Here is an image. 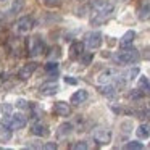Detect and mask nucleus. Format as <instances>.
Wrapping results in <instances>:
<instances>
[{"label":"nucleus","instance_id":"obj_12","mask_svg":"<svg viewBox=\"0 0 150 150\" xmlns=\"http://www.w3.org/2000/svg\"><path fill=\"white\" fill-rule=\"evenodd\" d=\"M87 98H89L87 91L81 89V91H76L74 94L71 95V103H74V105H81V103H84V102L87 100Z\"/></svg>","mask_w":150,"mask_h":150},{"label":"nucleus","instance_id":"obj_10","mask_svg":"<svg viewBox=\"0 0 150 150\" xmlns=\"http://www.w3.org/2000/svg\"><path fill=\"white\" fill-rule=\"evenodd\" d=\"M37 65L36 63H28V65H24L23 68L18 71V78L21 79V81H26V79H29L31 76L34 74V71H36Z\"/></svg>","mask_w":150,"mask_h":150},{"label":"nucleus","instance_id":"obj_15","mask_svg":"<svg viewBox=\"0 0 150 150\" xmlns=\"http://www.w3.org/2000/svg\"><path fill=\"white\" fill-rule=\"evenodd\" d=\"M136 134H137L139 139H147V137H150V123L140 124V126L136 129Z\"/></svg>","mask_w":150,"mask_h":150},{"label":"nucleus","instance_id":"obj_1","mask_svg":"<svg viewBox=\"0 0 150 150\" xmlns=\"http://www.w3.org/2000/svg\"><path fill=\"white\" fill-rule=\"evenodd\" d=\"M115 5L108 0H92V23H103L113 13Z\"/></svg>","mask_w":150,"mask_h":150},{"label":"nucleus","instance_id":"obj_25","mask_svg":"<svg viewBox=\"0 0 150 150\" xmlns=\"http://www.w3.org/2000/svg\"><path fill=\"white\" fill-rule=\"evenodd\" d=\"M87 144L84 142V140H81V142H78V144H74V145H73V149H76V150H86L87 149Z\"/></svg>","mask_w":150,"mask_h":150},{"label":"nucleus","instance_id":"obj_5","mask_svg":"<svg viewBox=\"0 0 150 150\" xmlns=\"http://www.w3.org/2000/svg\"><path fill=\"white\" fill-rule=\"evenodd\" d=\"M116 76H118L116 69L107 68V69H103V71H100L97 74V82H98V84H110L113 79H116Z\"/></svg>","mask_w":150,"mask_h":150},{"label":"nucleus","instance_id":"obj_19","mask_svg":"<svg viewBox=\"0 0 150 150\" xmlns=\"http://www.w3.org/2000/svg\"><path fill=\"white\" fill-rule=\"evenodd\" d=\"M71 131H73V124L65 123L58 127V136H68V134H71Z\"/></svg>","mask_w":150,"mask_h":150},{"label":"nucleus","instance_id":"obj_6","mask_svg":"<svg viewBox=\"0 0 150 150\" xmlns=\"http://www.w3.org/2000/svg\"><path fill=\"white\" fill-rule=\"evenodd\" d=\"M92 137H94V140L98 144V145H107V144H110V140H111V132L107 131V129H97V131H94Z\"/></svg>","mask_w":150,"mask_h":150},{"label":"nucleus","instance_id":"obj_3","mask_svg":"<svg viewBox=\"0 0 150 150\" xmlns=\"http://www.w3.org/2000/svg\"><path fill=\"white\" fill-rule=\"evenodd\" d=\"M45 50V45H44V40L40 37L34 36L29 39V55L31 57H39L44 53Z\"/></svg>","mask_w":150,"mask_h":150},{"label":"nucleus","instance_id":"obj_4","mask_svg":"<svg viewBox=\"0 0 150 150\" xmlns=\"http://www.w3.org/2000/svg\"><path fill=\"white\" fill-rule=\"evenodd\" d=\"M34 28V20L31 16H23L16 21V33L18 34H26Z\"/></svg>","mask_w":150,"mask_h":150},{"label":"nucleus","instance_id":"obj_13","mask_svg":"<svg viewBox=\"0 0 150 150\" xmlns=\"http://www.w3.org/2000/svg\"><path fill=\"white\" fill-rule=\"evenodd\" d=\"M82 53H84V42H76L69 49V57L71 58H79Z\"/></svg>","mask_w":150,"mask_h":150},{"label":"nucleus","instance_id":"obj_8","mask_svg":"<svg viewBox=\"0 0 150 150\" xmlns=\"http://www.w3.org/2000/svg\"><path fill=\"white\" fill-rule=\"evenodd\" d=\"M84 45H87L89 49H98V47L102 45V34L98 33V31L87 34V37H86V44H84Z\"/></svg>","mask_w":150,"mask_h":150},{"label":"nucleus","instance_id":"obj_24","mask_svg":"<svg viewBox=\"0 0 150 150\" xmlns=\"http://www.w3.org/2000/svg\"><path fill=\"white\" fill-rule=\"evenodd\" d=\"M60 4H62V0H44V5L49 7V8H55V7H58Z\"/></svg>","mask_w":150,"mask_h":150},{"label":"nucleus","instance_id":"obj_14","mask_svg":"<svg viewBox=\"0 0 150 150\" xmlns=\"http://www.w3.org/2000/svg\"><path fill=\"white\" fill-rule=\"evenodd\" d=\"M134 37H136V33H134V31H127V33L124 34L123 37H121L120 47H121V49H126V47H129L131 44L134 42Z\"/></svg>","mask_w":150,"mask_h":150},{"label":"nucleus","instance_id":"obj_2","mask_svg":"<svg viewBox=\"0 0 150 150\" xmlns=\"http://www.w3.org/2000/svg\"><path fill=\"white\" fill-rule=\"evenodd\" d=\"M139 58H140L139 52L136 49H129V47L120 50L115 55V62H118L120 65H132V63L139 62Z\"/></svg>","mask_w":150,"mask_h":150},{"label":"nucleus","instance_id":"obj_28","mask_svg":"<svg viewBox=\"0 0 150 150\" xmlns=\"http://www.w3.org/2000/svg\"><path fill=\"white\" fill-rule=\"evenodd\" d=\"M65 81L68 82V84H78V79H73L71 76H65Z\"/></svg>","mask_w":150,"mask_h":150},{"label":"nucleus","instance_id":"obj_16","mask_svg":"<svg viewBox=\"0 0 150 150\" xmlns=\"http://www.w3.org/2000/svg\"><path fill=\"white\" fill-rule=\"evenodd\" d=\"M31 132H33L34 136H37V137H44V136H47V134H49V131H47L45 124L37 123V124H34V126L31 127Z\"/></svg>","mask_w":150,"mask_h":150},{"label":"nucleus","instance_id":"obj_29","mask_svg":"<svg viewBox=\"0 0 150 150\" xmlns=\"http://www.w3.org/2000/svg\"><path fill=\"white\" fill-rule=\"evenodd\" d=\"M44 149H57V144H45Z\"/></svg>","mask_w":150,"mask_h":150},{"label":"nucleus","instance_id":"obj_26","mask_svg":"<svg viewBox=\"0 0 150 150\" xmlns=\"http://www.w3.org/2000/svg\"><path fill=\"white\" fill-rule=\"evenodd\" d=\"M137 74H139V69H137V68H134V69H131V71H129V73H127V74H126V76H127L126 79H127V81H131V79H134V78H136Z\"/></svg>","mask_w":150,"mask_h":150},{"label":"nucleus","instance_id":"obj_18","mask_svg":"<svg viewBox=\"0 0 150 150\" xmlns=\"http://www.w3.org/2000/svg\"><path fill=\"white\" fill-rule=\"evenodd\" d=\"M139 89L142 92L150 94V79L145 78V76H140V79H139Z\"/></svg>","mask_w":150,"mask_h":150},{"label":"nucleus","instance_id":"obj_27","mask_svg":"<svg viewBox=\"0 0 150 150\" xmlns=\"http://www.w3.org/2000/svg\"><path fill=\"white\" fill-rule=\"evenodd\" d=\"M16 107H18V108H21V110H23V108H29V103H28L26 100H23V98H20V100L16 102Z\"/></svg>","mask_w":150,"mask_h":150},{"label":"nucleus","instance_id":"obj_21","mask_svg":"<svg viewBox=\"0 0 150 150\" xmlns=\"http://www.w3.org/2000/svg\"><path fill=\"white\" fill-rule=\"evenodd\" d=\"M98 91H100V94H103V95H113L115 94V87L110 86V84H102V87L98 89Z\"/></svg>","mask_w":150,"mask_h":150},{"label":"nucleus","instance_id":"obj_11","mask_svg":"<svg viewBox=\"0 0 150 150\" xmlns=\"http://www.w3.org/2000/svg\"><path fill=\"white\" fill-rule=\"evenodd\" d=\"M39 91H40L42 95H55L57 92H58V84H57V81L44 82V84L39 87Z\"/></svg>","mask_w":150,"mask_h":150},{"label":"nucleus","instance_id":"obj_20","mask_svg":"<svg viewBox=\"0 0 150 150\" xmlns=\"http://www.w3.org/2000/svg\"><path fill=\"white\" fill-rule=\"evenodd\" d=\"M45 71L50 73V74H53V76H57V73H58V65H57L55 62H49L45 65Z\"/></svg>","mask_w":150,"mask_h":150},{"label":"nucleus","instance_id":"obj_9","mask_svg":"<svg viewBox=\"0 0 150 150\" xmlns=\"http://www.w3.org/2000/svg\"><path fill=\"white\" fill-rule=\"evenodd\" d=\"M53 113H55L57 116H69V115H71V107H69V103H66V102H57V103L53 105Z\"/></svg>","mask_w":150,"mask_h":150},{"label":"nucleus","instance_id":"obj_22","mask_svg":"<svg viewBox=\"0 0 150 150\" xmlns=\"http://www.w3.org/2000/svg\"><path fill=\"white\" fill-rule=\"evenodd\" d=\"M124 147H126L127 150H140V149H144V145L140 142H137V140H131V142H127Z\"/></svg>","mask_w":150,"mask_h":150},{"label":"nucleus","instance_id":"obj_7","mask_svg":"<svg viewBox=\"0 0 150 150\" xmlns=\"http://www.w3.org/2000/svg\"><path fill=\"white\" fill-rule=\"evenodd\" d=\"M28 123L26 116L21 113H16V115H11L10 116V121H8V127L10 129H21V127H24Z\"/></svg>","mask_w":150,"mask_h":150},{"label":"nucleus","instance_id":"obj_17","mask_svg":"<svg viewBox=\"0 0 150 150\" xmlns=\"http://www.w3.org/2000/svg\"><path fill=\"white\" fill-rule=\"evenodd\" d=\"M137 16H139L140 21H147L150 20V5L144 4L142 7L139 8V11H137Z\"/></svg>","mask_w":150,"mask_h":150},{"label":"nucleus","instance_id":"obj_23","mask_svg":"<svg viewBox=\"0 0 150 150\" xmlns=\"http://www.w3.org/2000/svg\"><path fill=\"white\" fill-rule=\"evenodd\" d=\"M79 58H81V63H82V65H89V63L92 62V58H94V55H92V53H82Z\"/></svg>","mask_w":150,"mask_h":150}]
</instances>
